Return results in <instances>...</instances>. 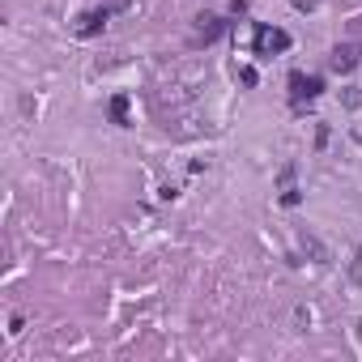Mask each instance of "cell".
<instances>
[{
    "label": "cell",
    "instance_id": "3",
    "mask_svg": "<svg viewBox=\"0 0 362 362\" xmlns=\"http://www.w3.org/2000/svg\"><path fill=\"white\" fill-rule=\"evenodd\" d=\"M320 90H324V81L320 77H302V73H294L290 77V94L302 102V98H320Z\"/></svg>",
    "mask_w": 362,
    "mask_h": 362
},
{
    "label": "cell",
    "instance_id": "1",
    "mask_svg": "<svg viewBox=\"0 0 362 362\" xmlns=\"http://www.w3.org/2000/svg\"><path fill=\"white\" fill-rule=\"evenodd\" d=\"M290 47V34L286 30H260V34H256V51H260V56H277V51H286Z\"/></svg>",
    "mask_w": 362,
    "mask_h": 362
},
{
    "label": "cell",
    "instance_id": "6",
    "mask_svg": "<svg viewBox=\"0 0 362 362\" xmlns=\"http://www.w3.org/2000/svg\"><path fill=\"white\" fill-rule=\"evenodd\" d=\"M302 251H312L320 265H328V247H324V243H320L316 235H307V230H302Z\"/></svg>",
    "mask_w": 362,
    "mask_h": 362
},
{
    "label": "cell",
    "instance_id": "7",
    "mask_svg": "<svg viewBox=\"0 0 362 362\" xmlns=\"http://www.w3.org/2000/svg\"><path fill=\"white\" fill-rule=\"evenodd\" d=\"M111 120H116V124H128V98H124V94L111 98Z\"/></svg>",
    "mask_w": 362,
    "mask_h": 362
},
{
    "label": "cell",
    "instance_id": "11",
    "mask_svg": "<svg viewBox=\"0 0 362 362\" xmlns=\"http://www.w3.org/2000/svg\"><path fill=\"white\" fill-rule=\"evenodd\" d=\"M358 333H362V320H358Z\"/></svg>",
    "mask_w": 362,
    "mask_h": 362
},
{
    "label": "cell",
    "instance_id": "5",
    "mask_svg": "<svg viewBox=\"0 0 362 362\" xmlns=\"http://www.w3.org/2000/svg\"><path fill=\"white\" fill-rule=\"evenodd\" d=\"M196 34H200L204 43H214V39L222 34V18H214V13H200V18H196Z\"/></svg>",
    "mask_w": 362,
    "mask_h": 362
},
{
    "label": "cell",
    "instance_id": "10",
    "mask_svg": "<svg viewBox=\"0 0 362 362\" xmlns=\"http://www.w3.org/2000/svg\"><path fill=\"white\" fill-rule=\"evenodd\" d=\"M298 200H302L298 188H286V192H281V204H298Z\"/></svg>",
    "mask_w": 362,
    "mask_h": 362
},
{
    "label": "cell",
    "instance_id": "2",
    "mask_svg": "<svg viewBox=\"0 0 362 362\" xmlns=\"http://www.w3.org/2000/svg\"><path fill=\"white\" fill-rule=\"evenodd\" d=\"M358 56H362V51H358L354 43H337L333 56H328V64H333L337 73H354V69H358Z\"/></svg>",
    "mask_w": 362,
    "mask_h": 362
},
{
    "label": "cell",
    "instance_id": "8",
    "mask_svg": "<svg viewBox=\"0 0 362 362\" xmlns=\"http://www.w3.org/2000/svg\"><path fill=\"white\" fill-rule=\"evenodd\" d=\"M128 5H132V0H102V5H98V9H102V13H107V18H111V13H124Z\"/></svg>",
    "mask_w": 362,
    "mask_h": 362
},
{
    "label": "cell",
    "instance_id": "4",
    "mask_svg": "<svg viewBox=\"0 0 362 362\" xmlns=\"http://www.w3.org/2000/svg\"><path fill=\"white\" fill-rule=\"evenodd\" d=\"M102 22H107V13H102V9H90V13H81L77 34H81V39H90V34H98V30H102Z\"/></svg>",
    "mask_w": 362,
    "mask_h": 362
},
{
    "label": "cell",
    "instance_id": "9",
    "mask_svg": "<svg viewBox=\"0 0 362 362\" xmlns=\"http://www.w3.org/2000/svg\"><path fill=\"white\" fill-rule=\"evenodd\" d=\"M341 102H345V107H358V102H362V94H358V90H354V85H349V90H345V94H341Z\"/></svg>",
    "mask_w": 362,
    "mask_h": 362
}]
</instances>
